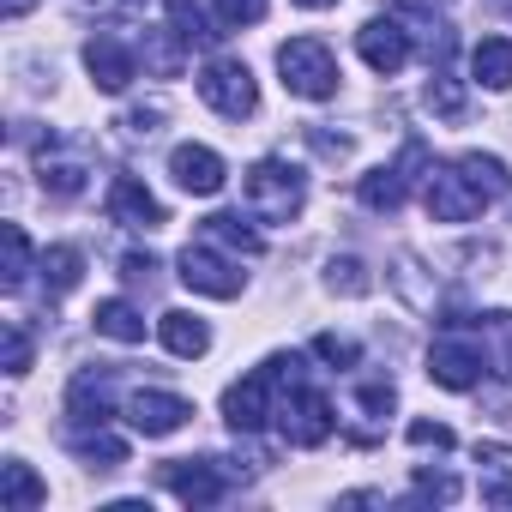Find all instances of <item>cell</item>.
Wrapping results in <instances>:
<instances>
[{
    "label": "cell",
    "mask_w": 512,
    "mask_h": 512,
    "mask_svg": "<svg viewBox=\"0 0 512 512\" xmlns=\"http://www.w3.org/2000/svg\"><path fill=\"white\" fill-rule=\"evenodd\" d=\"M181 284L193 296H211V302H235L241 296V266L235 253H217V241H187L181 247Z\"/></svg>",
    "instance_id": "obj_5"
},
{
    "label": "cell",
    "mask_w": 512,
    "mask_h": 512,
    "mask_svg": "<svg viewBox=\"0 0 512 512\" xmlns=\"http://www.w3.org/2000/svg\"><path fill=\"white\" fill-rule=\"evenodd\" d=\"M422 97H428V109H434L440 121H464V85H458L446 67L428 73V91H422Z\"/></svg>",
    "instance_id": "obj_27"
},
{
    "label": "cell",
    "mask_w": 512,
    "mask_h": 512,
    "mask_svg": "<svg viewBox=\"0 0 512 512\" xmlns=\"http://www.w3.org/2000/svg\"><path fill=\"white\" fill-rule=\"evenodd\" d=\"M37 272H43V290H49V296H67V290L79 284V272H85V260H79V247H49Z\"/></svg>",
    "instance_id": "obj_25"
},
{
    "label": "cell",
    "mask_w": 512,
    "mask_h": 512,
    "mask_svg": "<svg viewBox=\"0 0 512 512\" xmlns=\"http://www.w3.org/2000/svg\"><path fill=\"white\" fill-rule=\"evenodd\" d=\"M314 356H320V362L350 368V362H356V344H350V338H338V332H320V338H314Z\"/></svg>",
    "instance_id": "obj_34"
},
{
    "label": "cell",
    "mask_w": 512,
    "mask_h": 512,
    "mask_svg": "<svg viewBox=\"0 0 512 512\" xmlns=\"http://www.w3.org/2000/svg\"><path fill=\"white\" fill-rule=\"evenodd\" d=\"M67 416L73 422H109L115 416V404H109V380H97V374H79L73 380V392H67Z\"/></svg>",
    "instance_id": "obj_21"
},
{
    "label": "cell",
    "mask_w": 512,
    "mask_h": 512,
    "mask_svg": "<svg viewBox=\"0 0 512 512\" xmlns=\"http://www.w3.org/2000/svg\"><path fill=\"white\" fill-rule=\"evenodd\" d=\"M326 272H332L326 284H332V290H344V296H368V290H374V278H368V266H362V260H332Z\"/></svg>",
    "instance_id": "obj_30"
},
{
    "label": "cell",
    "mask_w": 512,
    "mask_h": 512,
    "mask_svg": "<svg viewBox=\"0 0 512 512\" xmlns=\"http://www.w3.org/2000/svg\"><path fill=\"white\" fill-rule=\"evenodd\" d=\"M85 67H91V79H97V91H127L133 79H139V67H133V49L127 43H115V37H91L85 43Z\"/></svg>",
    "instance_id": "obj_14"
},
{
    "label": "cell",
    "mask_w": 512,
    "mask_h": 512,
    "mask_svg": "<svg viewBox=\"0 0 512 512\" xmlns=\"http://www.w3.org/2000/svg\"><path fill=\"white\" fill-rule=\"evenodd\" d=\"M482 350L476 344H464V338H440L434 350H428V380L434 386H446V392H470L476 380H482Z\"/></svg>",
    "instance_id": "obj_10"
},
{
    "label": "cell",
    "mask_w": 512,
    "mask_h": 512,
    "mask_svg": "<svg viewBox=\"0 0 512 512\" xmlns=\"http://www.w3.org/2000/svg\"><path fill=\"white\" fill-rule=\"evenodd\" d=\"M199 97L223 121H247L253 109H260V85H253L247 61H211V67H199Z\"/></svg>",
    "instance_id": "obj_6"
},
{
    "label": "cell",
    "mask_w": 512,
    "mask_h": 512,
    "mask_svg": "<svg viewBox=\"0 0 512 512\" xmlns=\"http://www.w3.org/2000/svg\"><path fill=\"white\" fill-rule=\"evenodd\" d=\"M308 139H314V151H326V157H350V139H344V133H338V139H332V133H308Z\"/></svg>",
    "instance_id": "obj_39"
},
{
    "label": "cell",
    "mask_w": 512,
    "mask_h": 512,
    "mask_svg": "<svg viewBox=\"0 0 512 512\" xmlns=\"http://www.w3.org/2000/svg\"><path fill=\"white\" fill-rule=\"evenodd\" d=\"M157 338H163V350L181 356V362H193V356L211 350V326H205L199 314H187V308H169V314L157 320Z\"/></svg>",
    "instance_id": "obj_16"
},
{
    "label": "cell",
    "mask_w": 512,
    "mask_h": 512,
    "mask_svg": "<svg viewBox=\"0 0 512 512\" xmlns=\"http://www.w3.org/2000/svg\"><path fill=\"white\" fill-rule=\"evenodd\" d=\"M278 386H284V368H278V356H272V362H260L247 380H235V386L223 392V422H229L235 434H260L266 416L278 410V398H272Z\"/></svg>",
    "instance_id": "obj_4"
},
{
    "label": "cell",
    "mask_w": 512,
    "mask_h": 512,
    "mask_svg": "<svg viewBox=\"0 0 512 512\" xmlns=\"http://www.w3.org/2000/svg\"><path fill=\"white\" fill-rule=\"evenodd\" d=\"M482 500L488 506H512V470H488L482 476Z\"/></svg>",
    "instance_id": "obj_37"
},
{
    "label": "cell",
    "mask_w": 512,
    "mask_h": 512,
    "mask_svg": "<svg viewBox=\"0 0 512 512\" xmlns=\"http://www.w3.org/2000/svg\"><path fill=\"white\" fill-rule=\"evenodd\" d=\"M205 241H217V247H229V253H247V260H260V235H253L247 223H241V211H217V217H205Z\"/></svg>",
    "instance_id": "obj_22"
},
{
    "label": "cell",
    "mask_w": 512,
    "mask_h": 512,
    "mask_svg": "<svg viewBox=\"0 0 512 512\" xmlns=\"http://www.w3.org/2000/svg\"><path fill=\"white\" fill-rule=\"evenodd\" d=\"M121 272H127V284H151L157 260H151V253H127V260H121Z\"/></svg>",
    "instance_id": "obj_38"
},
{
    "label": "cell",
    "mask_w": 512,
    "mask_h": 512,
    "mask_svg": "<svg viewBox=\"0 0 512 512\" xmlns=\"http://www.w3.org/2000/svg\"><path fill=\"white\" fill-rule=\"evenodd\" d=\"M278 73H284V91L290 97H308V103H326L338 97V61L320 37H296L278 49Z\"/></svg>",
    "instance_id": "obj_2"
},
{
    "label": "cell",
    "mask_w": 512,
    "mask_h": 512,
    "mask_svg": "<svg viewBox=\"0 0 512 512\" xmlns=\"http://www.w3.org/2000/svg\"><path fill=\"white\" fill-rule=\"evenodd\" d=\"M103 7H139V0H103Z\"/></svg>",
    "instance_id": "obj_43"
},
{
    "label": "cell",
    "mask_w": 512,
    "mask_h": 512,
    "mask_svg": "<svg viewBox=\"0 0 512 512\" xmlns=\"http://www.w3.org/2000/svg\"><path fill=\"white\" fill-rule=\"evenodd\" d=\"M109 217L127 223V229H157V223H163V205H157V193H151L145 181L115 175V181H109Z\"/></svg>",
    "instance_id": "obj_15"
},
{
    "label": "cell",
    "mask_w": 512,
    "mask_h": 512,
    "mask_svg": "<svg viewBox=\"0 0 512 512\" xmlns=\"http://www.w3.org/2000/svg\"><path fill=\"white\" fill-rule=\"evenodd\" d=\"M7 374L13 380L31 374V338H25V326H7Z\"/></svg>",
    "instance_id": "obj_33"
},
{
    "label": "cell",
    "mask_w": 512,
    "mask_h": 512,
    "mask_svg": "<svg viewBox=\"0 0 512 512\" xmlns=\"http://www.w3.org/2000/svg\"><path fill=\"white\" fill-rule=\"evenodd\" d=\"M49 500V482L25 464V458H7L0 464V506L7 512H31V506H43Z\"/></svg>",
    "instance_id": "obj_17"
},
{
    "label": "cell",
    "mask_w": 512,
    "mask_h": 512,
    "mask_svg": "<svg viewBox=\"0 0 512 512\" xmlns=\"http://www.w3.org/2000/svg\"><path fill=\"white\" fill-rule=\"evenodd\" d=\"M43 187H49L55 199L85 193V163H79V157H49V151H43Z\"/></svg>",
    "instance_id": "obj_29"
},
{
    "label": "cell",
    "mask_w": 512,
    "mask_h": 512,
    "mask_svg": "<svg viewBox=\"0 0 512 512\" xmlns=\"http://www.w3.org/2000/svg\"><path fill=\"white\" fill-rule=\"evenodd\" d=\"M476 326V338H488V350H482V362L494 368V374H512V314H482V320H470Z\"/></svg>",
    "instance_id": "obj_23"
},
{
    "label": "cell",
    "mask_w": 512,
    "mask_h": 512,
    "mask_svg": "<svg viewBox=\"0 0 512 512\" xmlns=\"http://www.w3.org/2000/svg\"><path fill=\"white\" fill-rule=\"evenodd\" d=\"M278 428H284V440L290 446H326L332 440V428H338V416H332V398L320 392V386H302V374L290 380V392L278 398Z\"/></svg>",
    "instance_id": "obj_3"
},
{
    "label": "cell",
    "mask_w": 512,
    "mask_h": 512,
    "mask_svg": "<svg viewBox=\"0 0 512 512\" xmlns=\"http://www.w3.org/2000/svg\"><path fill=\"white\" fill-rule=\"evenodd\" d=\"M169 175L181 181V193L211 199V193L223 187V157H217L211 145H175V151H169Z\"/></svg>",
    "instance_id": "obj_13"
},
{
    "label": "cell",
    "mask_w": 512,
    "mask_h": 512,
    "mask_svg": "<svg viewBox=\"0 0 512 512\" xmlns=\"http://www.w3.org/2000/svg\"><path fill=\"white\" fill-rule=\"evenodd\" d=\"M157 121H163V109H133V115H127L133 133H157Z\"/></svg>",
    "instance_id": "obj_40"
},
{
    "label": "cell",
    "mask_w": 512,
    "mask_h": 512,
    "mask_svg": "<svg viewBox=\"0 0 512 512\" xmlns=\"http://www.w3.org/2000/svg\"><path fill=\"white\" fill-rule=\"evenodd\" d=\"M422 163H428V157H422V145L410 139L398 163H380V169H368V175H362V187H356V193H362V205H368V211H398V205L410 199V181H416L410 169H422Z\"/></svg>",
    "instance_id": "obj_8"
},
{
    "label": "cell",
    "mask_w": 512,
    "mask_h": 512,
    "mask_svg": "<svg viewBox=\"0 0 512 512\" xmlns=\"http://www.w3.org/2000/svg\"><path fill=\"white\" fill-rule=\"evenodd\" d=\"M356 49H362V61L374 67V73H404V61H410V31L398 25V19H368L362 31H356Z\"/></svg>",
    "instance_id": "obj_12"
},
{
    "label": "cell",
    "mask_w": 512,
    "mask_h": 512,
    "mask_svg": "<svg viewBox=\"0 0 512 512\" xmlns=\"http://www.w3.org/2000/svg\"><path fill=\"white\" fill-rule=\"evenodd\" d=\"M296 7H308V13H326V7H338V0H296Z\"/></svg>",
    "instance_id": "obj_42"
},
{
    "label": "cell",
    "mask_w": 512,
    "mask_h": 512,
    "mask_svg": "<svg viewBox=\"0 0 512 512\" xmlns=\"http://www.w3.org/2000/svg\"><path fill=\"white\" fill-rule=\"evenodd\" d=\"M458 163H464V175H470V181H476V187H482L488 199H506V193H512V175H506V163H500V157H482V151H464Z\"/></svg>",
    "instance_id": "obj_28"
},
{
    "label": "cell",
    "mask_w": 512,
    "mask_h": 512,
    "mask_svg": "<svg viewBox=\"0 0 512 512\" xmlns=\"http://www.w3.org/2000/svg\"><path fill=\"white\" fill-rule=\"evenodd\" d=\"M91 326H97L103 338H115V344H145V320H139V308H133V302H121V296L97 302Z\"/></svg>",
    "instance_id": "obj_20"
},
{
    "label": "cell",
    "mask_w": 512,
    "mask_h": 512,
    "mask_svg": "<svg viewBox=\"0 0 512 512\" xmlns=\"http://www.w3.org/2000/svg\"><path fill=\"white\" fill-rule=\"evenodd\" d=\"M127 422L145 434V440H163V434H181L193 422V404L175 398V392H133L127 398Z\"/></svg>",
    "instance_id": "obj_9"
},
{
    "label": "cell",
    "mask_w": 512,
    "mask_h": 512,
    "mask_svg": "<svg viewBox=\"0 0 512 512\" xmlns=\"http://www.w3.org/2000/svg\"><path fill=\"white\" fill-rule=\"evenodd\" d=\"M73 452H79L91 470H121V464H127V440H115L103 422H97V434L79 428V434H73Z\"/></svg>",
    "instance_id": "obj_24"
},
{
    "label": "cell",
    "mask_w": 512,
    "mask_h": 512,
    "mask_svg": "<svg viewBox=\"0 0 512 512\" xmlns=\"http://www.w3.org/2000/svg\"><path fill=\"white\" fill-rule=\"evenodd\" d=\"M266 19V0H217V25L241 31V25H260Z\"/></svg>",
    "instance_id": "obj_31"
},
{
    "label": "cell",
    "mask_w": 512,
    "mask_h": 512,
    "mask_svg": "<svg viewBox=\"0 0 512 512\" xmlns=\"http://www.w3.org/2000/svg\"><path fill=\"white\" fill-rule=\"evenodd\" d=\"M241 193H247V211L266 217V223H290L308 199V175L284 157H260L247 175H241Z\"/></svg>",
    "instance_id": "obj_1"
},
{
    "label": "cell",
    "mask_w": 512,
    "mask_h": 512,
    "mask_svg": "<svg viewBox=\"0 0 512 512\" xmlns=\"http://www.w3.org/2000/svg\"><path fill=\"white\" fill-rule=\"evenodd\" d=\"M0 247H7L0 284H7V290H25V278H31V235H25L19 223H7V229H0Z\"/></svg>",
    "instance_id": "obj_26"
},
{
    "label": "cell",
    "mask_w": 512,
    "mask_h": 512,
    "mask_svg": "<svg viewBox=\"0 0 512 512\" xmlns=\"http://www.w3.org/2000/svg\"><path fill=\"white\" fill-rule=\"evenodd\" d=\"M470 73H476V85L506 91V85H512V37H482V43L470 49Z\"/></svg>",
    "instance_id": "obj_18"
},
{
    "label": "cell",
    "mask_w": 512,
    "mask_h": 512,
    "mask_svg": "<svg viewBox=\"0 0 512 512\" xmlns=\"http://www.w3.org/2000/svg\"><path fill=\"white\" fill-rule=\"evenodd\" d=\"M163 482H169L175 500H187V506H217V500L229 494L217 458H175V464H163Z\"/></svg>",
    "instance_id": "obj_11"
},
{
    "label": "cell",
    "mask_w": 512,
    "mask_h": 512,
    "mask_svg": "<svg viewBox=\"0 0 512 512\" xmlns=\"http://www.w3.org/2000/svg\"><path fill=\"white\" fill-rule=\"evenodd\" d=\"M31 13V0H7V19H25Z\"/></svg>",
    "instance_id": "obj_41"
},
{
    "label": "cell",
    "mask_w": 512,
    "mask_h": 512,
    "mask_svg": "<svg viewBox=\"0 0 512 512\" xmlns=\"http://www.w3.org/2000/svg\"><path fill=\"white\" fill-rule=\"evenodd\" d=\"M410 446H434V452H446V446H452V428H446V422H410Z\"/></svg>",
    "instance_id": "obj_36"
},
{
    "label": "cell",
    "mask_w": 512,
    "mask_h": 512,
    "mask_svg": "<svg viewBox=\"0 0 512 512\" xmlns=\"http://www.w3.org/2000/svg\"><path fill=\"white\" fill-rule=\"evenodd\" d=\"M392 398H398V392H392V380H368V386L356 392V404L368 410V422H380V416L392 410Z\"/></svg>",
    "instance_id": "obj_32"
},
{
    "label": "cell",
    "mask_w": 512,
    "mask_h": 512,
    "mask_svg": "<svg viewBox=\"0 0 512 512\" xmlns=\"http://www.w3.org/2000/svg\"><path fill=\"white\" fill-rule=\"evenodd\" d=\"M416 494H422V500H458V476H446V470H440V476L422 470V476H416Z\"/></svg>",
    "instance_id": "obj_35"
},
{
    "label": "cell",
    "mask_w": 512,
    "mask_h": 512,
    "mask_svg": "<svg viewBox=\"0 0 512 512\" xmlns=\"http://www.w3.org/2000/svg\"><path fill=\"white\" fill-rule=\"evenodd\" d=\"M169 37H175L181 49H211L223 31L205 19V7H199V0H169Z\"/></svg>",
    "instance_id": "obj_19"
},
{
    "label": "cell",
    "mask_w": 512,
    "mask_h": 512,
    "mask_svg": "<svg viewBox=\"0 0 512 512\" xmlns=\"http://www.w3.org/2000/svg\"><path fill=\"white\" fill-rule=\"evenodd\" d=\"M422 199H428V211H434L440 223H470V217L488 205V193L464 175V163H440V169H428Z\"/></svg>",
    "instance_id": "obj_7"
},
{
    "label": "cell",
    "mask_w": 512,
    "mask_h": 512,
    "mask_svg": "<svg viewBox=\"0 0 512 512\" xmlns=\"http://www.w3.org/2000/svg\"><path fill=\"white\" fill-rule=\"evenodd\" d=\"M488 7H500V13H512V0H488Z\"/></svg>",
    "instance_id": "obj_44"
}]
</instances>
